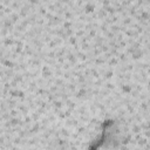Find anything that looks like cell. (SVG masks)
Segmentation results:
<instances>
[{"mask_svg":"<svg viewBox=\"0 0 150 150\" xmlns=\"http://www.w3.org/2000/svg\"><path fill=\"white\" fill-rule=\"evenodd\" d=\"M96 150H122V141L115 124H109Z\"/></svg>","mask_w":150,"mask_h":150,"instance_id":"obj_1","label":"cell"}]
</instances>
